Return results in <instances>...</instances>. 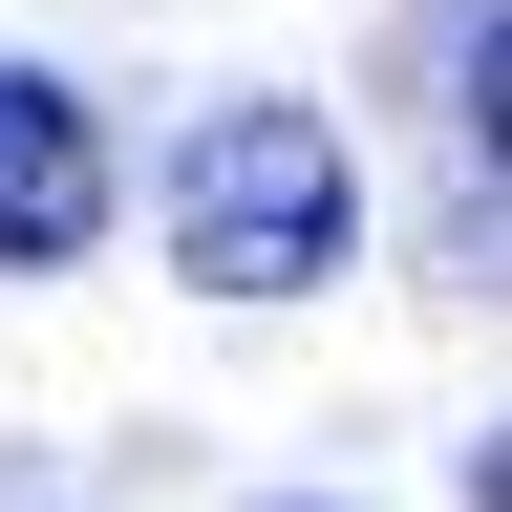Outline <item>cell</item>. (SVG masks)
<instances>
[{"mask_svg": "<svg viewBox=\"0 0 512 512\" xmlns=\"http://www.w3.org/2000/svg\"><path fill=\"white\" fill-rule=\"evenodd\" d=\"M342 235H363V192H342V128L320 107H278V86L192 107V150H171V278L192 299H320Z\"/></svg>", "mask_w": 512, "mask_h": 512, "instance_id": "obj_1", "label": "cell"}, {"mask_svg": "<svg viewBox=\"0 0 512 512\" xmlns=\"http://www.w3.org/2000/svg\"><path fill=\"white\" fill-rule=\"evenodd\" d=\"M107 235V128L43 86V64H0V278H43V256Z\"/></svg>", "mask_w": 512, "mask_h": 512, "instance_id": "obj_2", "label": "cell"}]
</instances>
